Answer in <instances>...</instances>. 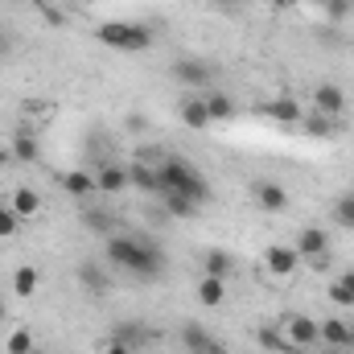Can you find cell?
I'll return each instance as SVG.
<instances>
[{"label": "cell", "instance_id": "9c48e42d", "mask_svg": "<svg viewBox=\"0 0 354 354\" xmlns=\"http://www.w3.org/2000/svg\"><path fill=\"white\" fill-rule=\"evenodd\" d=\"M297 252H301L305 260H317V256H330V235H326L322 227H305V231L297 235Z\"/></svg>", "mask_w": 354, "mask_h": 354}, {"label": "cell", "instance_id": "ba28073f", "mask_svg": "<svg viewBox=\"0 0 354 354\" xmlns=\"http://www.w3.org/2000/svg\"><path fill=\"white\" fill-rule=\"evenodd\" d=\"M264 264L272 276H292L297 272V264H301V252L297 248H288V243H272L264 256Z\"/></svg>", "mask_w": 354, "mask_h": 354}, {"label": "cell", "instance_id": "7bdbcfd3", "mask_svg": "<svg viewBox=\"0 0 354 354\" xmlns=\"http://www.w3.org/2000/svg\"><path fill=\"white\" fill-rule=\"evenodd\" d=\"M313 4H326V0H313Z\"/></svg>", "mask_w": 354, "mask_h": 354}, {"label": "cell", "instance_id": "7c38bea8", "mask_svg": "<svg viewBox=\"0 0 354 354\" xmlns=\"http://www.w3.org/2000/svg\"><path fill=\"white\" fill-rule=\"evenodd\" d=\"M264 115H268V120H276V124H301V120H305L301 103H297V99H288V95H280V99L264 103Z\"/></svg>", "mask_w": 354, "mask_h": 354}, {"label": "cell", "instance_id": "4316f807", "mask_svg": "<svg viewBox=\"0 0 354 354\" xmlns=\"http://www.w3.org/2000/svg\"><path fill=\"white\" fill-rule=\"evenodd\" d=\"M330 214H334V223H338L342 231H354V194H342Z\"/></svg>", "mask_w": 354, "mask_h": 354}, {"label": "cell", "instance_id": "d6986e66", "mask_svg": "<svg viewBox=\"0 0 354 354\" xmlns=\"http://www.w3.org/2000/svg\"><path fill=\"white\" fill-rule=\"evenodd\" d=\"M256 338H260V346H264V351H280V354H301V351H297V346H292V342H288V338H284V334H280V330H276V326H260V330H256Z\"/></svg>", "mask_w": 354, "mask_h": 354}, {"label": "cell", "instance_id": "52a82bcc", "mask_svg": "<svg viewBox=\"0 0 354 354\" xmlns=\"http://www.w3.org/2000/svg\"><path fill=\"white\" fill-rule=\"evenodd\" d=\"M313 111H326V115H342L346 111V91L338 87V83H317L313 87Z\"/></svg>", "mask_w": 354, "mask_h": 354}, {"label": "cell", "instance_id": "603a6c76", "mask_svg": "<svg viewBox=\"0 0 354 354\" xmlns=\"http://www.w3.org/2000/svg\"><path fill=\"white\" fill-rule=\"evenodd\" d=\"M206 99V111H210V120H231L235 115V99L231 95H223V91H210V95H202Z\"/></svg>", "mask_w": 354, "mask_h": 354}, {"label": "cell", "instance_id": "8d00e7d4", "mask_svg": "<svg viewBox=\"0 0 354 354\" xmlns=\"http://www.w3.org/2000/svg\"><path fill=\"white\" fill-rule=\"evenodd\" d=\"M103 354H136L132 351V346H124V342H111V338H107V351Z\"/></svg>", "mask_w": 354, "mask_h": 354}, {"label": "cell", "instance_id": "ffe728a7", "mask_svg": "<svg viewBox=\"0 0 354 354\" xmlns=\"http://www.w3.org/2000/svg\"><path fill=\"white\" fill-rule=\"evenodd\" d=\"M301 128H305V136H334L338 120H334V115H326V111H309V115L301 120Z\"/></svg>", "mask_w": 354, "mask_h": 354}, {"label": "cell", "instance_id": "f35d334b", "mask_svg": "<svg viewBox=\"0 0 354 354\" xmlns=\"http://www.w3.org/2000/svg\"><path fill=\"white\" fill-rule=\"evenodd\" d=\"M8 161H12V153H8V149H0V169H4Z\"/></svg>", "mask_w": 354, "mask_h": 354}, {"label": "cell", "instance_id": "44dd1931", "mask_svg": "<svg viewBox=\"0 0 354 354\" xmlns=\"http://www.w3.org/2000/svg\"><path fill=\"white\" fill-rule=\"evenodd\" d=\"M202 268H206V276L227 280V276H231V268H235V260H231L223 248H210V252H206V260H202Z\"/></svg>", "mask_w": 354, "mask_h": 354}, {"label": "cell", "instance_id": "9a60e30c", "mask_svg": "<svg viewBox=\"0 0 354 354\" xmlns=\"http://www.w3.org/2000/svg\"><path fill=\"white\" fill-rule=\"evenodd\" d=\"M128 181H132L136 189H145V194H161V174H157L153 165H145V161L128 165Z\"/></svg>", "mask_w": 354, "mask_h": 354}, {"label": "cell", "instance_id": "3957f363", "mask_svg": "<svg viewBox=\"0 0 354 354\" xmlns=\"http://www.w3.org/2000/svg\"><path fill=\"white\" fill-rule=\"evenodd\" d=\"M95 37L107 46V50H120V54H140L153 46V29L136 25V21H103L95 29Z\"/></svg>", "mask_w": 354, "mask_h": 354}, {"label": "cell", "instance_id": "e0dca14e", "mask_svg": "<svg viewBox=\"0 0 354 354\" xmlns=\"http://www.w3.org/2000/svg\"><path fill=\"white\" fill-rule=\"evenodd\" d=\"M145 338H149V326H140V322H124V326H115L111 330V342H124V346H145Z\"/></svg>", "mask_w": 354, "mask_h": 354}, {"label": "cell", "instance_id": "d6a6232c", "mask_svg": "<svg viewBox=\"0 0 354 354\" xmlns=\"http://www.w3.org/2000/svg\"><path fill=\"white\" fill-rule=\"evenodd\" d=\"M326 4H330V17H334V21H342V17L351 12V0H326Z\"/></svg>", "mask_w": 354, "mask_h": 354}, {"label": "cell", "instance_id": "b9f144b4", "mask_svg": "<svg viewBox=\"0 0 354 354\" xmlns=\"http://www.w3.org/2000/svg\"><path fill=\"white\" fill-rule=\"evenodd\" d=\"M79 4H95V0H79Z\"/></svg>", "mask_w": 354, "mask_h": 354}, {"label": "cell", "instance_id": "e575fe53", "mask_svg": "<svg viewBox=\"0 0 354 354\" xmlns=\"http://www.w3.org/2000/svg\"><path fill=\"white\" fill-rule=\"evenodd\" d=\"M194 354H227V346H223L218 338H210L206 346H198V351H194Z\"/></svg>", "mask_w": 354, "mask_h": 354}, {"label": "cell", "instance_id": "ab89813d", "mask_svg": "<svg viewBox=\"0 0 354 354\" xmlns=\"http://www.w3.org/2000/svg\"><path fill=\"white\" fill-rule=\"evenodd\" d=\"M0 322H4V297H0Z\"/></svg>", "mask_w": 354, "mask_h": 354}, {"label": "cell", "instance_id": "30bf717a", "mask_svg": "<svg viewBox=\"0 0 354 354\" xmlns=\"http://www.w3.org/2000/svg\"><path fill=\"white\" fill-rule=\"evenodd\" d=\"M322 342L330 346V351H351L354 346V330L346 322H338V317H330V322H322Z\"/></svg>", "mask_w": 354, "mask_h": 354}, {"label": "cell", "instance_id": "7a4b0ae2", "mask_svg": "<svg viewBox=\"0 0 354 354\" xmlns=\"http://www.w3.org/2000/svg\"><path fill=\"white\" fill-rule=\"evenodd\" d=\"M157 174H161V194H185V198H194L198 206L210 198V181L202 177L198 165H189L185 157H165V161L157 165Z\"/></svg>", "mask_w": 354, "mask_h": 354}, {"label": "cell", "instance_id": "1f68e13d", "mask_svg": "<svg viewBox=\"0 0 354 354\" xmlns=\"http://www.w3.org/2000/svg\"><path fill=\"white\" fill-rule=\"evenodd\" d=\"M330 301H334V305H342V309H354V297H351V288H346L342 280H334V284H330Z\"/></svg>", "mask_w": 354, "mask_h": 354}, {"label": "cell", "instance_id": "f1b7e54d", "mask_svg": "<svg viewBox=\"0 0 354 354\" xmlns=\"http://www.w3.org/2000/svg\"><path fill=\"white\" fill-rule=\"evenodd\" d=\"M165 206H169V214H177V218H194L198 214V202L185 198V194H165Z\"/></svg>", "mask_w": 354, "mask_h": 354}, {"label": "cell", "instance_id": "8992f818", "mask_svg": "<svg viewBox=\"0 0 354 354\" xmlns=\"http://www.w3.org/2000/svg\"><path fill=\"white\" fill-rule=\"evenodd\" d=\"M284 338H288L297 351H309V346H317V342H322V326H317L313 317H288Z\"/></svg>", "mask_w": 354, "mask_h": 354}, {"label": "cell", "instance_id": "d590c367", "mask_svg": "<svg viewBox=\"0 0 354 354\" xmlns=\"http://www.w3.org/2000/svg\"><path fill=\"white\" fill-rule=\"evenodd\" d=\"M145 128H149L145 115H128V132H145Z\"/></svg>", "mask_w": 354, "mask_h": 354}, {"label": "cell", "instance_id": "cb8c5ba5", "mask_svg": "<svg viewBox=\"0 0 354 354\" xmlns=\"http://www.w3.org/2000/svg\"><path fill=\"white\" fill-rule=\"evenodd\" d=\"M79 280L87 284L91 292H107V284H111V280L103 276V268L95 264V260H83V264H79Z\"/></svg>", "mask_w": 354, "mask_h": 354}, {"label": "cell", "instance_id": "2e32d148", "mask_svg": "<svg viewBox=\"0 0 354 354\" xmlns=\"http://www.w3.org/2000/svg\"><path fill=\"white\" fill-rule=\"evenodd\" d=\"M95 185H99L103 194H120V189H128L132 181H128V169H124V165H103V169L95 174Z\"/></svg>", "mask_w": 354, "mask_h": 354}, {"label": "cell", "instance_id": "8fae6325", "mask_svg": "<svg viewBox=\"0 0 354 354\" xmlns=\"http://www.w3.org/2000/svg\"><path fill=\"white\" fill-rule=\"evenodd\" d=\"M177 115H181V124L189 128V132H206L214 120H210V111H206V99H185L181 107H177Z\"/></svg>", "mask_w": 354, "mask_h": 354}, {"label": "cell", "instance_id": "f546056e", "mask_svg": "<svg viewBox=\"0 0 354 354\" xmlns=\"http://www.w3.org/2000/svg\"><path fill=\"white\" fill-rule=\"evenodd\" d=\"M4 351L8 354H33V334L29 330H12L8 342H4Z\"/></svg>", "mask_w": 354, "mask_h": 354}, {"label": "cell", "instance_id": "7402d4cb", "mask_svg": "<svg viewBox=\"0 0 354 354\" xmlns=\"http://www.w3.org/2000/svg\"><path fill=\"white\" fill-rule=\"evenodd\" d=\"M62 189H66V194H75V198H87V194H95L99 185H95V177H91V174L75 169V174H62Z\"/></svg>", "mask_w": 354, "mask_h": 354}, {"label": "cell", "instance_id": "4dcf8cb0", "mask_svg": "<svg viewBox=\"0 0 354 354\" xmlns=\"http://www.w3.org/2000/svg\"><path fill=\"white\" fill-rule=\"evenodd\" d=\"M21 231V218L12 214V206L8 202H0V239H12Z\"/></svg>", "mask_w": 354, "mask_h": 354}, {"label": "cell", "instance_id": "5b68a950", "mask_svg": "<svg viewBox=\"0 0 354 354\" xmlns=\"http://www.w3.org/2000/svg\"><path fill=\"white\" fill-rule=\"evenodd\" d=\"M252 194H256V206H260V210H268V214L288 210V189H284L280 181H272V177H260V181L252 185Z\"/></svg>", "mask_w": 354, "mask_h": 354}, {"label": "cell", "instance_id": "484cf974", "mask_svg": "<svg viewBox=\"0 0 354 354\" xmlns=\"http://www.w3.org/2000/svg\"><path fill=\"white\" fill-rule=\"evenodd\" d=\"M177 342H181L185 351L194 354L198 346H206V342H210V334H206V330H202L198 322H185V326H181V334H177Z\"/></svg>", "mask_w": 354, "mask_h": 354}, {"label": "cell", "instance_id": "5bb4252c", "mask_svg": "<svg viewBox=\"0 0 354 354\" xmlns=\"http://www.w3.org/2000/svg\"><path fill=\"white\" fill-rule=\"evenodd\" d=\"M198 301H202L206 309H218V305L227 301V280H218V276H202V280H198Z\"/></svg>", "mask_w": 354, "mask_h": 354}, {"label": "cell", "instance_id": "d4e9b609", "mask_svg": "<svg viewBox=\"0 0 354 354\" xmlns=\"http://www.w3.org/2000/svg\"><path fill=\"white\" fill-rule=\"evenodd\" d=\"M17 161H25V165H33L37 157H41V149H37V136H29V132H21L17 140H12V149H8Z\"/></svg>", "mask_w": 354, "mask_h": 354}, {"label": "cell", "instance_id": "6da1fadb", "mask_svg": "<svg viewBox=\"0 0 354 354\" xmlns=\"http://www.w3.org/2000/svg\"><path fill=\"white\" fill-rule=\"evenodd\" d=\"M103 256L111 268L132 272L136 280H161L165 276V252L153 239H132V235H107Z\"/></svg>", "mask_w": 354, "mask_h": 354}, {"label": "cell", "instance_id": "74e56055", "mask_svg": "<svg viewBox=\"0 0 354 354\" xmlns=\"http://www.w3.org/2000/svg\"><path fill=\"white\" fill-rule=\"evenodd\" d=\"M338 280H342V284H346V288H351V297H354V268H351V272H342V276H338Z\"/></svg>", "mask_w": 354, "mask_h": 354}, {"label": "cell", "instance_id": "836d02e7", "mask_svg": "<svg viewBox=\"0 0 354 354\" xmlns=\"http://www.w3.org/2000/svg\"><path fill=\"white\" fill-rule=\"evenodd\" d=\"M12 46H17V37L0 29V58H8V54H12Z\"/></svg>", "mask_w": 354, "mask_h": 354}, {"label": "cell", "instance_id": "277c9868", "mask_svg": "<svg viewBox=\"0 0 354 354\" xmlns=\"http://www.w3.org/2000/svg\"><path fill=\"white\" fill-rule=\"evenodd\" d=\"M174 79L177 83H185V87H210L214 66H210L206 58H177L174 62Z\"/></svg>", "mask_w": 354, "mask_h": 354}, {"label": "cell", "instance_id": "60d3db41", "mask_svg": "<svg viewBox=\"0 0 354 354\" xmlns=\"http://www.w3.org/2000/svg\"><path fill=\"white\" fill-rule=\"evenodd\" d=\"M223 4H243V0H223Z\"/></svg>", "mask_w": 354, "mask_h": 354}, {"label": "cell", "instance_id": "83f0119b", "mask_svg": "<svg viewBox=\"0 0 354 354\" xmlns=\"http://www.w3.org/2000/svg\"><path fill=\"white\" fill-rule=\"evenodd\" d=\"M83 223H87L95 235H103V239H107V235H115V231H111V214H107V210H95V206H91V210H83Z\"/></svg>", "mask_w": 354, "mask_h": 354}, {"label": "cell", "instance_id": "4fadbf2b", "mask_svg": "<svg viewBox=\"0 0 354 354\" xmlns=\"http://www.w3.org/2000/svg\"><path fill=\"white\" fill-rule=\"evenodd\" d=\"M12 214L17 218H37L41 214V198H37V189H29V185H21V189H12Z\"/></svg>", "mask_w": 354, "mask_h": 354}, {"label": "cell", "instance_id": "ac0fdd59", "mask_svg": "<svg viewBox=\"0 0 354 354\" xmlns=\"http://www.w3.org/2000/svg\"><path fill=\"white\" fill-rule=\"evenodd\" d=\"M37 284H41V272H37V268L21 264L17 272H12V292H17V297H33Z\"/></svg>", "mask_w": 354, "mask_h": 354}]
</instances>
